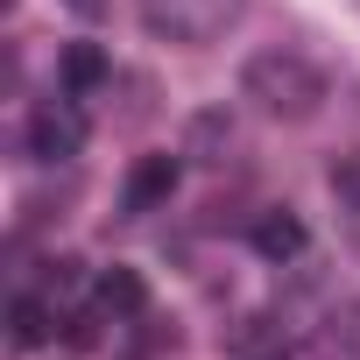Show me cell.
Wrapping results in <instances>:
<instances>
[{
  "mask_svg": "<svg viewBox=\"0 0 360 360\" xmlns=\"http://www.w3.org/2000/svg\"><path fill=\"white\" fill-rule=\"evenodd\" d=\"M240 99H255L269 120H318L325 113V99H332V78H325V64L311 57V50H297V43H269V50H255L248 64H240Z\"/></svg>",
  "mask_w": 360,
  "mask_h": 360,
  "instance_id": "obj_1",
  "label": "cell"
},
{
  "mask_svg": "<svg viewBox=\"0 0 360 360\" xmlns=\"http://www.w3.org/2000/svg\"><path fill=\"white\" fill-rule=\"evenodd\" d=\"M141 36L148 43H176V50H212L240 29L248 0H134Z\"/></svg>",
  "mask_w": 360,
  "mask_h": 360,
  "instance_id": "obj_2",
  "label": "cell"
},
{
  "mask_svg": "<svg viewBox=\"0 0 360 360\" xmlns=\"http://www.w3.org/2000/svg\"><path fill=\"white\" fill-rule=\"evenodd\" d=\"M85 141H92V120H85V106H78L71 92L36 99L29 120H22V148H29V162H50V169H57V162H78Z\"/></svg>",
  "mask_w": 360,
  "mask_h": 360,
  "instance_id": "obj_3",
  "label": "cell"
},
{
  "mask_svg": "<svg viewBox=\"0 0 360 360\" xmlns=\"http://www.w3.org/2000/svg\"><path fill=\"white\" fill-rule=\"evenodd\" d=\"M176 184H184V155H169V148H148V155H134L127 184H120V212H127V219H141V212L169 205V198H176Z\"/></svg>",
  "mask_w": 360,
  "mask_h": 360,
  "instance_id": "obj_4",
  "label": "cell"
},
{
  "mask_svg": "<svg viewBox=\"0 0 360 360\" xmlns=\"http://www.w3.org/2000/svg\"><path fill=\"white\" fill-rule=\"evenodd\" d=\"M248 240H255V255H262V262H276V269H283V262H297V255L311 248V226H304L290 205H269V212H255V233H248Z\"/></svg>",
  "mask_w": 360,
  "mask_h": 360,
  "instance_id": "obj_5",
  "label": "cell"
},
{
  "mask_svg": "<svg viewBox=\"0 0 360 360\" xmlns=\"http://www.w3.org/2000/svg\"><path fill=\"white\" fill-rule=\"evenodd\" d=\"M99 85H113V57H106L99 43H64V50H57V92L92 99Z\"/></svg>",
  "mask_w": 360,
  "mask_h": 360,
  "instance_id": "obj_6",
  "label": "cell"
},
{
  "mask_svg": "<svg viewBox=\"0 0 360 360\" xmlns=\"http://www.w3.org/2000/svg\"><path fill=\"white\" fill-rule=\"evenodd\" d=\"M57 325H64V304H57V297L15 290V304H8V339H15V346H50Z\"/></svg>",
  "mask_w": 360,
  "mask_h": 360,
  "instance_id": "obj_7",
  "label": "cell"
},
{
  "mask_svg": "<svg viewBox=\"0 0 360 360\" xmlns=\"http://www.w3.org/2000/svg\"><path fill=\"white\" fill-rule=\"evenodd\" d=\"M92 311L113 318V325H127V318L148 311V283H141L134 269H99V276H92Z\"/></svg>",
  "mask_w": 360,
  "mask_h": 360,
  "instance_id": "obj_8",
  "label": "cell"
},
{
  "mask_svg": "<svg viewBox=\"0 0 360 360\" xmlns=\"http://www.w3.org/2000/svg\"><path fill=\"white\" fill-rule=\"evenodd\" d=\"M311 360H360V297L318 318V332H311Z\"/></svg>",
  "mask_w": 360,
  "mask_h": 360,
  "instance_id": "obj_9",
  "label": "cell"
},
{
  "mask_svg": "<svg viewBox=\"0 0 360 360\" xmlns=\"http://www.w3.org/2000/svg\"><path fill=\"white\" fill-rule=\"evenodd\" d=\"M233 141H240V134H233V113H226V106H205V113L191 120V141H184V155H198V162H219Z\"/></svg>",
  "mask_w": 360,
  "mask_h": 360,
  "instance_id": "obj_10",
  "label": "cell"
},
{
  "mask_svg": "<svg viewBox=\"0 0 360 360\" xmlns=\"http://www.w3.org/2000/svg\"><path fill=\"white\" fill-rule=\"evenodd\" d=\"M325 184H332V198H339L346 212H360V148H339V155H332Z\"/></svg>",
  "mask_w": 360,
  "mask_h": 360,
  "instance_id": "obj_11",
  "label": "cell"
},
{
  "mask_svg": "<svg viewBox=\"0 0 360 360\" xmlns=\"http://www.w3.org/2000/svg\"><path fill=\"white\" fill-rule=\"evenodd\" d=\"M233 353H248V360H262V353H290V339L276 332V318H248V325L233 332Z\"/></svg>",
  "mask_w": 360,
  "mask_h": 360,
  "instance_id": "obj_12",
  "label": "cell"
},
{
  "mask_svg": "<svg viewBox=\"0 0 360 360\" xmlns=\"http://www.w3.org/2000/svg\"><path fill=\"white\" fill-rule=\"evenodd\" d=\"M64 8H78V15H99V0H64Z\"/></svg>",
  "mask_w": 360,
  "mask_h": 360,
  "instance_id": "obj_13",
  "label": "cell"
},
{
  "mask_svg": "<svg viewBox=\"0 0 360 360\" xmlns=\"http://www.w3.org/2000/svg\"><path fill=\"white\" fill-rule=\"evenodd\" d=\"M353 15H360V0H353Z\"/></svg>",
  "mask_w": 360,
  "mask_h": 360,
  "instance_id": "obj_14",
  "label": "cell"
}]
</instances>
